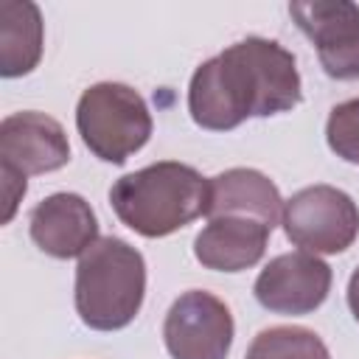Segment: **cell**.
<instances>
[{
    "instance_id": "1",
    "label": "cell",
    "mask_w": 359,
    "mask_h": 359,
    "mask_svg": "<svg viewBox=\"0 0 359 359\" xmlns=\"http://www.w3.org/2000/svg\"><path fill=\"white\" fill-rule=\"evenodd\" d=\"M303 101L294 56L275 39L247 36L202 62L188 84V112L196 126L230 132L247 118L289 112Z\"/></svg>"
},
{
    "instance_id": "2",
    "label": "cell",
    "mask_w": 359,
    "mask_h": 359,
    "mask_svg": "<svg viewBox=\"0 0 359 359\" xmlns=\"http://www.w3.org/2000/svg\"><path fill=\"white\" fill-rule=\"evenodd\" d=\"M109 205L129 230L146 238H163L199 216H208L210 180L194 165L160 160L115 180Z\"/></svg>"
},
{
    "instance_id": "3",
    "label": "cell",
    "mask_w": 359,
    "mask_h": 359,
    "mask_svg": "<svg viewBox=\"0 0 359 359\" xmlns=\"http://www.w3.org/2000/svg\"><path fill=\"white\" fill-rule=\"evenodd\" d=\"M146 294V261L123 238H98L76 266V311L93 331L126 328Z\"/></svg>"
},
{
    "instance_id": "4",
    "label": "cell",
    "mask_w": 359,
    "mask_h": 359,
    "mask_svg": "<svg viewBox=\"0 0 359 359\" xmlns=\"http://www.w3.org/2000/svg\"><path fill=\"white\" fill-rule=\"evenodd\" d=\"M151 112L137 90L121 81L87 87L76 104V129L104 163L121 165L151 137Z\"/></svg>"
},
{
    "instance_id": "5",
    "label": "cell",
    "mask_w": 359,
    "mask_h": 359,
    "mask_svg": "<svg viewBox=\"0 0 359 359\" xmlns=\"http://www.w3.org/2000/svg\"><path fill=\"white\" fill-rule=\"evenodd\" d=\"M286 238L311 255L345 252L359 236L356 202L334 185H309L283 202Z\"/></svg>"
},
{
    "instance_id": "6",
    "label": "cell",
    "mask_w": 359,
    "mask_h": 359,
    "mask_svg": "<svg viewBox=\"0 0 359 359\" xmlns=\"http://www.w3.org/2000/svg\"><path fill=\"white\" fill-rule=\"evenodd\" d=\"M233 334L230 309L205 289L180 294L163 323V339L171 359H227Z\"/></svg>"
},
{
    "instance_id": "7",
    "label": "cell",
    "mask_w": 359,
    "mask_h": 359,
    "mask_svg": "<svg viewBox=\"0 0 359 359\" xmlns=\"http://www.w3.org/2000/svg\"><path fill=\"white\" fill-rule=\"evenodd\" d=\"M294 25L317 48L323 70L337 81L359 79V6L351 0L289 3Z\"/></svg>"
},
{
    "instance_id": "8",
    "label": "cell",
    "mask_w": 359,
    "mask_h": 359,
    "mask_svg": "<svg viewBox=\"0 0 359 359\" xmlns=\"http://www.w3.org/2000/svg\"><path fill=\"white\" fill-rule=\"evenodd\" d=\"M331 266L311 252L275 255L255 278V300L272 314H311L331 292Z\"/></svg>"
},
{
    "instance_id": "9",
    "label": "cell",
    "mask_w": 359,
    "mask_h": 359,
    "mask_svg": "<svg viewBox=\"0 0 359 359\" xmlns=\"http://www.w3.org/2000/svg\"><path fill=\"white\" fill-rule=\"evenodd\" d=\"M70 160L62 123L45 112H14L0 123V165L22 177L48 174Z\"/></svg>"
},
{
    "instance_id": "10",
    "label": "cell",
    "mask_w": 359,
    "mask_h": 359,
    "mask_svg": "<svg viewBox=\"0 0 359 359\" xmlns=\"http://www.w3.org/2000/svg\"><path fill=\"white\" fill-rule=\"evenodd\" d=\"M34 244L50 258H81L98 241V219L90 202L62 191L45 196L28 216Z\"/></svg>"
},
{
    "instance_id": "11",
    "label": "cell",
    "mask_w": 359,
    "mask_h": 359,
    "mask_svg": "<svg viewBox=\"0 0 359 359\" xmlns=\"http://www.w3.org/2000/svg\"><path fill=\"white\" fill-rule=\"evenodd\" d=\"M269 227L247 216H216L194 238V255L205 269L241 272L264 258Z\"/></svg>"
},
{
    "instance_id": "12",
    "label": "cell",
    "mask_w": 359,
    "mask_h": 359,
    "mask_svg": "<svg viewBox=\"0 0 359 359\" xmlns=\"http://www.w3.org/2000/svg\"><path fill=\"white\" fill-rule=\"evenodd\" d=\"M216 216H247L275 230L283 216V199L266 174L255 168H227L210 180L208 219Z\"/></svg>"
},
{
    "instance_id": "13",
    "label": "cell",
    "mask_w": 359,
    "mask_h": 359,
    "mask_svg": "<svg viewBox=\"0 0 359 359\" xmlns=\"http://www.w3.org/2000/svg\"><path fill=\"white\" fill-rule=\"evenodd\" d=\"M42 59V14L31 0L0 3V76L31 73Z\"/></svg>"
},
{
    "instance_id": "14",
    "label": "cell",
    "mask_w": 359,
    "mask_h": 359,
    "mask_svg": "<svg viewBox=\"0 0 359 359\" xmlns=\"http://www.w3.org/2000/svg\"><path fill=\"white\" fill-rule=\"evenodd\" d=\"M244 359H331L325 342L303 325L264 328L247 348Z\"/></svg>"
},
{
    "instance_id": "15",
    "label": "cell",
    "mask_w": 359,
    "mask_h": 359,
    "mask_svg": "<svg viewBox=\"0 0 359 359\" xmlns=\"http://www.w3.org/2000/svg\"><path fill=\"white\" fill-rule=\"evenodd\" d=\"M325 140L337 157L359 165V98L342 101L331 109L325 121Z\"/></svg>"
},
{
    "instance_id": "16",
    "label": "cell",
    "mask_w": 359,
    "mask_h": 359,
    "mask_svg": "<svg viewBox=\"0 0 359 359\" xmlns=\"http://www.w3.org/2000/svg\"><path fill=\"white\" fill-rule=\"evenodd\" d=\"M0 177H3V196H6L3 222H11V216H14V210H17V202L25 196L28 182H25L22 174H17V171H11V168H3V165H0Z\"/></svg>"
},
{
    "instance_id": "17",
    "label": "cell",
    "mask_w": 359,
    "mask_h": 359,
    "mask_svg": "<svg viewBox=\"0 0 359 359\" xmlns=\"http://www.w3.org/2000/svg\"><path fill=\"white\" fill-rule=\"evenodd\" d=\"M348 309H351L353 320L359 323V266L353 269V275L348 280Z\"/></svg>"
}]
</instances>
